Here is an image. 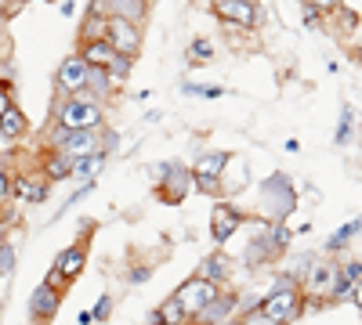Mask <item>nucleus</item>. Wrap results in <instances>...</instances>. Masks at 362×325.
<instances>
[{
    "mask_svg": "<svg viewBox=\"0 0 362 325\" xmlns=\"http://www.w3.org/2000/svg\"><path fill=\"white\" fill-rule=\"evenodd\" d=\"M54 127L62 130H102L105 127V109L90 94H73L54 105Z\"/></svg>",
    "mask_w": 362,
    "mask_h": 325,
    "instance_id": "obj_1",
    "label": "nucleus"
},
{
    "mask_svg": "<svg viewBox=\"0 0 362 325\" xmlns=\"http://www.w3.org/2000/svg\"><path fill=\"white\" fill-rule=\"evenodd\" d=\"M261 314H268L276 325H290L300 311H305V297H300V286L293 278H279L276 289L268 293V297L257 304Z\"/></svg>",
    "mask_w": 362,
    "mask_h": 325,
    "instance_id": "obj_2",
    "label": "nucleus"
},
{
    "mask_svg": "<svg viewBox=\"0 0 362 325\" xmlns=\"http://www.w3.org/2000/svg\"><path fill=\"white\" fill-rule=\"evenodd\" d=\"M51 152L66 156V159H87L102 152V141L98 130H62V127H51Z\"/></svg>",
    "mask_w": 362,
    "mask_h": 325,
    "instance_id": "obj_3",
    "label": "nucleus"
},
{
    "mask_svg": "<svg viewBox=\"0 0 362 325\" xmlns=\"http://www.w3.org/2000/svg\"><path fill=\"white\" fill-rule=\"evenodd\" d=\"M192 192V170L181 163H163L156 166V195L167 206H181Z\"/></svg>",
    "mask_w": 362,
    "mask_h": 325,
    "instance_id": "obj_4",
    "label": "nucleus"
},
{
    "mask_svg": "<svg viewBox=\"0 0 362 325\" xmlns=\"http://www.w3.org/2000/svg\"><path fill=\"white\" fill-rule=\"evenodd\" d=\"M228 152H203L192 166V188L206 192V195H221V173L228 166Z\"/></svg>",
    "mask_w": 362,
    "mask_h": 325,
    "instance_id": "obj_5",
    "label": "nucleus"
},
{
    "mask_svg": "<svg viewBox=\"0 0 362 325\" xmlns=\"http://www.w3.org/2000/svg\"><path fill=\"white\" fill-rule=\"evenodd\" d=\"M221 293V286H214V282H206V278H199V275H192L189 282H181L177 289H174V297H177V304L185 307V314H189V321L214 300Z\"/></svg>",
    "mask_w": 362,
    "mask_h": 325,
    "instance_id": "obj_6",
    "label": "nucleus"
},
{
    "mask_svg": "<svg viewBox=\"0 0 362 325\" xmlns=\"http://www.w3.org/2000/svg\"><path fill=\"white\" fill-rule=\"evenodd\" d=\"M102 37L116 47V54H124V58H134L141 51V25L127 22V18H105V29H102Z\"/></svg>",
    "mask_w": 362,
    "mask_h": 325,
    "instance_id": "obj_7",
    "label": "nucleus"
},
{
    "mask_svg": "<svg viewBox=\"0 0 362 325\" xmlns=\"http://www.w3.org/2000/svg\"><path fill=\"white\" fill-rule=\"evenodd\" d=\"M62 293H66V289H58V286H51V282H40L33 293H29V321H37V325L54 321L58 307H62Z\"/></svg>",
    "mask_w": 362,
    "mask_h": 325,
    "instance_id": "obj_8",
    "label": "nucleus"
},
{
    "mask_svg": "<svg viewBox=\"0 0 362 325\" xmlns=\"http://www.w3.org/2000/svg\"><path fill=\"white\" fill-rule=\"evenodd\" d=\"M210 11L225 25H239V29H257V22H261V8L250 4V0H214Z\"/></svg>",
    "mask_w": 362,
    "mask_h": 325,
    "instance_id": "obj_9",
    "label": "nucleus"
},
{
    "mask_svg": "<svg viewBox=\"0 0 362 325\" xmlns=\"http://www.w3.org/2000/svg\"><path fill=\"white\" fill-rule=\"evenodd\" d=\"M239 228H243V214H239L228 199H218L214 210H210V239L218 246H225Z\"/></svg>",
    "mask_w": 362,
    "mask_h": 325,
    "instance_id": "obj_10",
    "label": "nucleus"
},
{
    "mask_svg": "<svg viewBox=\"0 0 362 325\" xmlns=\"http://www.w3.org/2000/svg\"><path fill=\"white\" fill-rule=\"evenodd\" d=\"M87 76H90V66L83 62L80 54H69V58H62V66H58V91H62L66 98L80 94L83 87H87Z\"/></svg>",
    "mask_w": 362,
    "mask_h": 325,
    "instance_id": "obj_11",
    "label": "nucleus"
},
{
    "mask_svg": "<svg viewBox=\"0 0 362 325\" xmlns=\"http://www.w3.org/2000/svg\"><path fill=\"white\" fill-rule=\"evenodd\" d=\"M337 275H341V264H334V260H315L312 268H308V278H305V286H308V293L312 297H334V286H337Z\"/></svg>",
    "mask_w": 362,
    "mask_h": 325,
    "instance_id": "obj_12",
    "label": "nucleus"
},
{
    "mask_svg": "<svg viewBox=\"0 0 362 325\" xmlns=\"http://www.w3.org/2000/svg\"><path fill=\"white\" fill-rule=\"evenodd\" d=\"M235 307H239V297H235L232 289H221L218 297L210 300V304H206V307L189 321V325H225V321L232 318V311H235Z\"/></svg>",
    "mask_w": 362,
    "mask_h": 325,
    "instance_id": "obj_13",
    "label": "nucleus"
},
{
    "mask_svg": "<svg viewBox=\"0 0 362 325\" xmlns=\"http://www.w3.org/2000/svg\"><path fill=\"white\" fill-rule=\"evenodd\" d=\"M83 268H87V246H83V243L66 246L62 253H58V260H54V271L62 275V282L80 278V271H83Z\"/></svg>",
    "mask_w": 362,
    "mask_h": 325,
    "instance_id": "obj_14",
    "label": "nucleus"
},
{
    "mask_svg": "<svg viewBox=\"0 0 362 325\" xmlns=\"http://www.w3.org/2000/svg\"><path fill=\"white\" fill-rule=\"evenodd\" d=\"M196 275L225 289V282L232 278V257H228L225 250H214L210 257H203V264H199V271H196Z\"/></svg>",
    "mask_w": 362,
    "mask_h": 325,
    "instance_id": "obj_15",
    "label": "nucleus"
},
{
    "mask_svg": "<svg viewBox=\"0 0 362 325\" xmlns=\"http://www.w3.org/2000/svg\"><path fill=\"white\" fill-rule=\"evenodd\" d=\"M47 188H51V181H44V173H18L15 177V199L18 202L40 206L47 199Z\"/></svg>",
    "mask_w": 362,
    "mask_h": 325,
    "instance_id": "obj_16",
    "label": "nucleus"
},
{
    "mask_svg": "<svg viewBox=\"0 0 362 325\" xmlns=\"http://www.w3.org/2000/svg\"><path fill=\"white\" fill-rule=\"evenodd\" d=\"M80 58H83V62H87L90 69H109L119 54H116V47H112L105 37H98V40H83Z\"/></svg>",
    "mask_w": 362,
    "mask_h": 325,
    "instance_id": "obj_17",
    "label": "nucleus"
},
{
    "mask_svg": "<svg viewBox=\"0 0 362 325\" xmlns=\"http://www.w3.org/2000/svg\"><path fill=\"white\" fill-rule=\"evenodd\" d=\"M250 185V173H247V163L243 159H228L225 173H221V195H239Z\"/></svg>",
    "mask_w": 362,
    "mask_h": 325,
    "instance_id": "obj_18",
    "label": "nucleus"
},
{
    "mask_svg": "<svg viewBox=\"0 0 362 325\" xmlns=\"http://www.w3.org/2000/svg\"><path fill=\"white\" fill-rule=\"evenodd\" d=\"M358 282H362V260H348L341 268V275H337V286H334V297L329 300H348Z\"/></svg>",
    "mask_w": 362,
    "mask_h": 325,
    "instance_id": "obj_19",
    "label": "nucleus"
},
{
    "mask_svg": "<svg viewBox=\"0 0 362 325\" xmlns=\"http://www.w3.org/2000/svg\"><path fill=\"white\" fill-rule=\"evenodd\" d=\"M40 173H44V181H73V159L47 149V156L40 163Z\"/></svg>",
    "mask_w": 362,
    "mask_h": 325,
    "instance_id": "obj_20",
    "label": "nucleus"
},
{
    "mask_svg": "<svg viewBox=\"0 0 362 325\" xmlns=\"http://www.w3.org/2000/svg\"><path fill=\"white\" fill-rule=\"evenodd\" d=\"M112 18H127V22H141L148 15V0H105Z\"/></svg>",
    "mask_w": 362,
    "mask_h": 325,
    "instance_id": "obj_21",
    "label": "nucleus"
},
{
    "mask_svg": "<svg viewBox=\"0 0 362 325\" xmlns=\"http://www.w3.org/2000/svg\"><path fill=\"white\" fill-rule=\"evenodd\" d=\"M25 130H29V120H25V112H22L18 105H11L4 116H0V137L15 141V137H22Z\"/></svg>",
    "mask_w": 362,
    "mask_h": 325,
    "instance_id": "obj_22",
    "label": "nucleus"
},
{
    "mask_svg": "<svg viewBox=\"0 0 362 325\" xmlns=\"http://www.w3.org/2000/svg\"><path fill=\"white\" fill-rule=\"evenodd\" d=\"M355 235H362V217H355V221H348V224H341L334 235H329V239H326V250L329 253H337V250H344L351 239H355Z\"/></svg>",
    "mask_w": 362,
    "mask_h": 325,
    "instance_id": "obj_23",
    "label": "nucleus"
},
{
    "mask_svg": "<svg viewBox=\"0 0 362 325\" xmlns=\"http://www.w3.org/2000/svg\"><path fill=\"white\" fill-rule=\"evenodd\" d=\"M105 166V152H95V156H87V159H76L73 163V177H76V181H95V177H98V170Z\"/></svg>",
    "mask_w": 362,
    "mask_h": 325,
    "instance_id": "obj_24",
    "label": "nucleus"
},
{
    "mask_svg": "<svg viewBox=\"0 0 362 325\" xmlns=\"http://www.w3.org/2000/svg\"><path fill=\"white\" fill-rule=\"evenodd\" d=\"M156 311H160V321H163V325H189V314H185V307L177 304L174 293H170V297H167Z\"/></svg>",
    "mask_w": 362,
    "mask_h": 325,
    "instance_id": "obj_25",
    "label": "nucleus"
},
{
    "mask_svg": "<svg viewBox=\"0 0 362 325\" xmlns=\"http://www.w3.org/2000/svg\"><path fill=\"white\" fill-rule=\"evenodd\" d=\"M185 54H189V66H206V62H214V44L210 40H192Z\"/></svg>",
    "mask_w": 362,
    "mask_h": 325,
    "instance_id": "obj_26",
    "label": "nucleus"
},
{
    "mask_svg": "<svg viewBox=\"0 0 362 325\" xmlns=\"http://www.w3.org/2000/svg\"><path fill=\"white\" fill-rule=\"evenodd\" d=\"M15 199V173L8 166H0V206Z\"/></svg>",
    "mask_w": 362,
    "mask_h": 325,
    "instance_id": "obj_27",
    "label": "nucleus"
},
{
    "mask_svg": "<svg viewBox=\"0 0 362 325\" xmlns=\"http://www.w3.org/2000/svg\"><path fill=\"white\" fill-rule=\"evenodd\" d=\"M351 127H355V112H351V109H344V112H341V123H337V134H334V141H337V145H348V137H351Z\"/></svg>",
    "mask_w": 362,
    "mask_h": 325,
    "instance_id": "obj_28",
    "label": "nucleus"
},
{
    "mask_svg": "<svg viewBox=\"0 0 362 325\" xmlns=\"http://www.w3.org/2000/svg\"><path fill=\"white\" fill-rule=\"evenodd\" d=\"M11 271H15V246L0 243V278H8Z\"/></svg>",
    "mask_w": 362,
    "mask_h": 325,
    "instance_id": "obj_29",
    "label": "nucleus"
},
{
    "mask_svg": "<svg viewBox=\"0 0 362 325\" xmlns=\"http://www.w3.org/2000/svg\"><path fill=\"white\" fill-rule=\"evenodd\" d=\"M268 235H272V243H276V250H279V253H283V250L290 246V239H293L286 224H272V228H268Z\"/></svg>",
    "mask_w": 362,
    "mask_h": 325,
    "instance_id": "obj_30",
    "label": "nucleus"
},
{
    "mask_svg": "<svg viewBox=\"0 0 362 325\" xmlns=\"http://www.w3.org/2000/svg\"><path fill=\"white\" fill-rule=\"evenodd\" d=\"M109 314H112V297H109V293H102V297H98V304L90 307V318H95V321H105Z\"/></svg>",
    "mask_w": 362,
    "mask_h": 325,
    "instance_id": "obj_31",
    "label": "nucleus"
},
{
    "mask_svg": "<svg viewBox=\"0 0 362 325\" xmlns=\"http://www.w3.org/2000/svg\"><path fill=\"white\" fill-rule=\"evenodd\" d=\"M148 278H153V268H148V264H138V268H131V286H145Z\"/></svg>",
    "mask_w": 362,
    "mask_h": 325,
    "instance_id": "obj_32",
    "label": "nucleus"
},
{
    "mask_svg": "<svg viewBox=\"0 0 362 325\" xmlns=\"http://www.w3.org/2000/svg\"><path fill=\"white\" fill-rule=\"evenodd\" d=\"M239 321H243V325H276V321H272L268 314H261L257 307H254V311H247V314L239 318Z\"/></svg>",
    "mask_w": 362,
    "mask_h": 325,
    "instance_id": "obj_33",
    "label": "nucleus"
},
{
    "mask_svg": "<svg viewBox=\"0 0 362 325\" xmlns=\"http://www.w3.org/2000/svg\"><path fill=\"white\" fill-rule=\"evenodd\" d=\"M308 4H312L315 11H337V8L344 4V0H308Z\"/></svg>",
    "mask_w": 362,
    "mask_h": 325,
    "instance_id": "obj_34",
    "label": "nucleus"
},
{
    "mask_svg": "<svg viewBox=\"0 0 362 325\" xmlns=\"http://www.w3.org/2000/svg\"><path fill=\"white\" fill-rule=\"evenodd\" d=\"M11 105H15V102H11V87H4V83H0V116H4Z\"/></svg>",
    "mask_w": 362,
    "mask_h": 325,
    "instance_id": "obj_35",
    "label": "nucleus"
},
{
    "mask_svg": "<svg viewBox=\"0 0 362 325\" xmlns=\"http://www.w3.org/2000/svg\"><path fill=\"white\" fill-rule=\"evenodd\" d=\"M351 300H355V307H358V311H362V282H358V286H355V293H351Z\"/></svg>",
    "mask_w": 362,
    "mask_h": 325,
    "instance_id": "obj_36",
    "label": "nucleus"
},
{
    "mask_svg": "<svg viewBox=\"0 0 362 325\" xmlns=\"http://www.w3.org/2000/svg\"><path fill=\"white\" fill-rule=\"evenodd\" d=\"M80 325H95V318H90V311H83V314H80Z\"/></svg>",
    "mask_w": 362,
    "mask_h": 325,
    "instance_id": "obj_37",
    "label": "nucleus"
},
{
    "mask_svg": "<svg viewBox=\"0 0 362 325\" xmlns=\"http://www.w3.org/2000/svg\"><path fill=\"white\" fill-rule=\"evenodd\" d=\"M225 325H243V321H239V318H228V321H225Z\"/></svg>",
    "mask_w": 362,
    "mask_h": 325,
    "instance_id": "obj_38",
    "label": "nucleus"
},
{
    "mask_svg": "<svg viewBox=\"0 0 362 325\" xmlns=\"http://www.w3.org/2000/svg\"><path fill=\"white\" fill-rule=\"evenodd\" d=\"M250 4H257V0H250Z\"/></svg>",
    "mask_w": 362,
    "mask_h": 325,
    "instance_id": "obj_39",
    "label": "nucleus"
}]
</instances>
